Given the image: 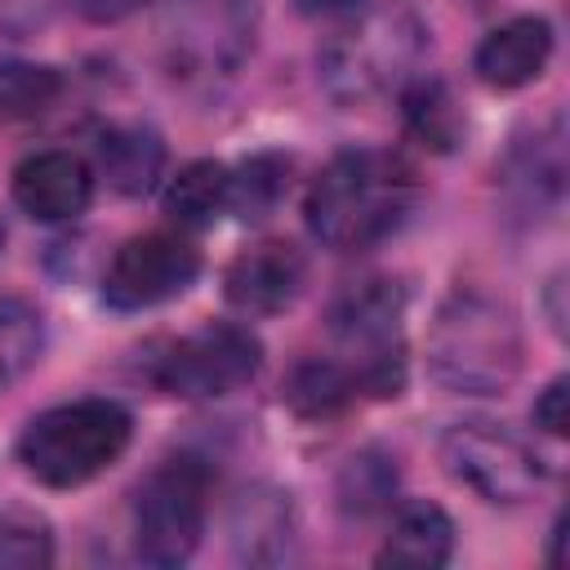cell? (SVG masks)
<instances>
[{
	"mask_svg": "<svg viewBox=\"0 0 570 570\" xmlns=\"http://www.w3.org/2000/svg\"><path fill=\"white\" fill-rule=\"evenodd\" d=\"M94 174L76 151H36L13 169V200L40 223H71L89 209Z\"/></svg>",
	"mask_w": 570,
	"mask_h": 570,
	"instance_id": "cell-13",
	"label": "cell"
},
{
	"mask_svg": "<svg viewBox=\"0 0 570 570\" xmlns=\"http://www.w3.org/2000/svg\"><path fill=\"white\" fill-rule=\"evenodd\" d=\"M441 463L459 485H468L485 503H521L548 481L543 459L521 436H512L499 423H481V419L445 428Z\"/></svg>",
	"mask_w": 570,
	"mask_h": 570,
	"instance_id": "cell-9",
	"label": "cell"
},
{
	"mask_svg": "<svg viewBox=\"0 0 570 570\" xmlns=\"http://www.w3.org/2000/svg\"><path fill=\"white\" fill-rule=\"evenodd\" d=\"M200 272V254L187 236L174 232H142L129 236L102 276V298L116 312H142L156 303L178 298Z\"/></svg>",
	"mask_w": 570,
	"mask_h": 570,
	"instance_id": "cell-10",
	"label": "cell"
},
{
	"mask_svg": "<svg viewBox=\"0 0 570 570\" xmlns=\"http://www.w3.org/2000/svg\"><path fill=\"white\" fill-rule=\"evenodd\" d=\"M258 365H263V343L254 330L236 321H209L183 334L178 343H169L165 356H156L151 379L169 396L218 401V396L240 392L258 374Z\"/></svg>",
	"mask_w": 570,
	"mask_h": 570,
	"instance_id": "cell-8",
	"label": "cell"
},
{
	"mask_svg": "<svg viewBox=\"0 0 570 570\" xmlns=\"http://www.w3.org/2000/svg\"><path fill=\"white\" fill-rule=\"evenodd\" d=\"M289 405L307 419H321V414H334L343 405H352L361 396V383L356 374L338 361V356H316V361H303L294 374H289V387H285Z\"/></svg>",
	"mask_w": 570,
	"mask_h": 570,
	"instance_id": "cell-19",
	"label": "cell"
},
{
	"mask_svg": "<svg viewBox=\"0 0 570 570\" xmlns=\"http://www.w3.org/2000/svg\"><path fill=\"white\" fill-rule=\"evenodd\" d=\"M160 45L178 80H227L254 45V0H165Z\"/></svg>",
	"mask_w": 570,
	"mask_h": 570,
	"instance_id": "cell-7",
	"label": "cell"
},
{
	"mask_svg": "<svg viewBox=\"0 0 570 570\" xmlns=\"http://www.w3.org/2000/svg\"><path fill=\"white\" fill-rule=\"evenodd\" d=\"M53 561V534L40 517L0 521V570H36Z\"/></svg>",
	"mask_w": 570,
	"mask_h": 570,
	"instance_id": "cell-25",
	"label": "cell"
},
{
	"mask_svg": "<svg viewBox=\"0 0 570 570\" xmlns=\"http://www.w3.org/2000/svg\"><path fill=\"white\" fill-rule=\"evenodd\" d=\"M454 557V521L445 508L428 499H410L396 508L392 530L379 548V566H410V570H432Z\"/></svg>",
	"mask_w": 570,
	"mask_h": 570,
	"instance_id": "cell-16",
	"label": "cell"
},
{
	"mask_svg": "<svg viewBox=\"0 0 570 570\" xmlns=\"http://www.w3.org/2000/svg\"><path fill=\"white\" fill-rule=\"evenodd\" d=\"M209 468L191 454H174L147 472L134 494V557L156 570L191 561L209 512Z\"/></svg>",
	"mask_w": 570,
	"mask_h": 570,
	"instance_id": "cell-5",
	"label": "cell"
},
{
	"mask_svg": "<svg viewBox=\"0 0 570 570\" xmlns=\"http://www.w3.org/2000/svg\"><path fill=\"white\" fill-rule=\"evenodd\" d=\"M499 191L517 218H543L561 205L566 191V134L561 120L548 129H534V138H521L503 169H499Z\"/></svg>",
	"mask_w": 570,
	"mask_h": 570,
	"instance_id": "cell-12",
	"label": "cell"
},
{
	"mask_svg": "<svg viewBox=\"0 0 570 570\" xmlns=\"http://www.w3.org/2000/svg\"><path fill=\"white\" fill-rule=\"evenodd\" d=\"M396 494V468L383 450H361L338 472V508L347 517H370L387 508Z\"/></svg>",
	"mask_w": 570,
	"mask_h": 570,
	"instance_id": "cell-22",
	"label": "cell"
},
{
	"mask_svg": "<svg viewBox=\"0 0 570 570\" xmlns=\"http://www.w3.org/2000/svg\"><path fill=\"white\" fill-rule=\"evenodd\" d=\"M134 419L120 401L80 396L36 414L18 436V463L27 476L53 490H71L107 472L129 445Z\"/></svg>",
	"mask_w": 570,
	"mask_h": 570,
	"instance_id": "cell-4",
	"label": "cell"
},
{
	"mask_svg": "<svg viewBox=\"0 0 570 570\" xmlns=\"http://www.w3.org/2000/svg\"><path fill=\"white\" fill-rule=\"evenodd\" d=\"M58 94H62V76L53 67H36V62L0 67V120L40 116L45 107H53Z\"/></svg>",
	"mask_w": 570,
	"mask_h": 570,
	"instance_id": "cell-24",
	"label": "cell"
},
{
	"mask_svg": "<svg viewBox=\"0 0 570 570\" xmlns=\"http://www.w3.org/2000/svg\"><path fill=\"white\" fill-rule=\"evenodd\" d=\"M227 534H232L236 561H245V566H285V561H294L298 521H294L289 494L276 490V485H245L232 499Z\"/></svg>",
	"mask_w": 570,
	"mask_h": 570,
	"instance_id": "cell-14",
	"label": "cell"
},
{
	"mask_svg": "<svg viewBox=\"0 0 570 570\" xmlns=\"http://www.w3.org/2000/svg\"><path fill=\"white\" fill-rule=\"evenodd\" d=\"M401 321H405V289L387 276H370L343 289L330 307V334L338 343V356L370 396L401 392L405 379Z\"/></svg>",
	"mask_w": 570,
	"mask_h": 570,
	"instance_id": "cell-6",
	"label": "cell"
},
{
	"mask_svg": "<svg viewBox=\"0 0 570 570\" xmlns=\"http://www.w3.org/2000/svg\"><path fill=\"white\" fill-rule=\"evenodd\" d=\"M298 9L307 13V18H321V22H343V18H352L356 9H365V0H298Z\"/></svg>",
	"mask_w": 570,
	"mask_h": 570,
	"instance_id": "cell-27",
	"label": "cell"
},
{
	"mask_svg": "<svg viewBox=\"0 0 570 570\" xmlns=\"http://www.w3.org/2000/svg\"><path fill=\"white\" fill-rule=\"evenodd\" d=\"M414 205H419L414 165L383 147H356L334 156L316 174L303 200V218L325 249L356 254L401 232Z\"/></svg>",
	"mask_w": 570,
	"mask_h": 570,
	"instance_id": "cell-1",
	"label": "cell"
},
{
	"mask_svg": "<svg viewBox=\"0 0 570 570\" xmlns=\"http://www.w3.org/2000/svg\"><path fill=\"white\" fill-rule=\"evenodd\" d=\"M45 347V321L27 298H0V392H9Z\"/></svg>",
	"mask_w": 570,
	"mask_h": 570,
	"instance_id": "cell-21",
	"label": "cell"
},
{
	"mask_svg": "<svg viewBox=\"0 0 570 570\" xmlns=\"http://www.w3.org/2000/svg\"><path fill=\"white\" fill-rule=\"evenodd\" d=\"M289 187V160L285 156H249L236 174H232V191H227V209H236L245 223L267 218L276 209V200Z\"/></svg>",
	"mask_w": 570,
	"mask_h": 570,
	"instance_id": "cell-23",
	"label": "cell"
},
{
	"mask_svg": "<svg viewBox=\"0 0 570 570\" xmlns=\"http://www.w3.org/2000/svg\"><path fill=\"white\" fill-rule=\"evenodd\" d=\"M232 169L218 160H191L183 165L165 187V214L178 227H209L227 209Z\"/></svg>",
	"mask_w": 570,
	"mask_h": 570,
	"instance_id": "cell-18",
	"label": "cell"
},
{
	"mask_svg": "<svg viewBox=\"0 0 570 570\" xmlns=\"http://www.w3.org/2000/svg\"><path fill=\"white\" fill-rule=\"evenodd\" d=\"M98 169L120 196H142L165 169V142L147 125H116L98 138Z\"/></svg>",
	"mask_w": 570,
	"mask_h": 570,
	"instance_id": "cell-17",
	"label": "cell"
},
{
	"mask_svg": "<svg viewBox=\"0 0 570 570\" xmlns=\"http://www.w3.org/2000/svg\"><path fill=\"white\" fill-rule=\"evenodd\" d=\"M307 281V263L289 240H258L232 258L223 276V294L245 316H276L285 312Z\"/></svg>",
	"mask_w": 570,
	"mask_h": 570,
	"instance_id": "cell-11",
	"label": "cell"
},
{
	"mask_svg": "<svg viewBox=\"0 0 570 570\" xmlns=\"http://www.w3.org/2000/svg\"><path fill=\"white\" fill-rule=\"evenodd\" d=\"M428 45L423 22L396 0H365L321 45V80L338 102H370L414 71Z\"/></svg>",
	"mask_w": 570,
	"mask_h": 570,
	"instance_id": "cell-3",
	"label": "cell"
},
{
	"mask_svg": "<svg viewBox=\"0 0 570 570\" xmlns=\"http://www.w3.org/2000/svg\"><path fill=\"white\" fill-rule=\"evenodd\" d=\"M80 4V13L89 18V22H120V18H129L142 0H76Z\"/></svg>",
	"mask_w": 570,
	"mask_h": 570,
	"instance_id": "cell-28",
	"label": "cell"
},
{
	"mask_svg": "<svg viewBox=\"0 0 570 570\" xmlns=\"http://www.w3.org/2000/svg\"><path fill=\"white\" fill-rule=\"evenodd\" d=\"M428 370L445 392L490 396L521 374L517 312L485 289H454L428 330Z\"/></svg>",
	"mask_w": 570,
	"mask_h": 570,
	"instance_id": "cell-2",
	"label": "cell"
},
{
	"mask_svg": "<svg viewBox=\"0 0 570 570\" xmlns=\"http://www.w3.org/2000/svg\"><path fill=\"white\" fill-rule=\"evenodd\" d=\"M566 401H570V383H566V379H552V383L539 392V401L530 405V423L543 428L548 436H566V432H570V410H566Z\"/></svg>",
	"mask_w": 570,
	"mask_h": 570,
	"instance_id": "cell-26",
	"label": "cell"
},
{
	"mask_svg": "<svg viewBox=\"0 0 570 570\" xmlns=\"http://www.w3.org/2000/svg\"><path fill=\"white\" fill-rule=\"evenodd\" d=\"M0 245H4V227H0Z\"/></svg>",
	"mask_w": 570,
	"mask_h": 570,
	"instance_id": "cell-29",
	"label": "cell"
},
{
	"mask_svg": "<svg viewBox=\"0 0 570 570\" xmlns=\"http://www.w3.org/2000/svg\"><path fill=\"white\" fill-rule=\"evenodd\" d=\"M552 58V27L539 13H521L499 22L472 53V71L490 89H521L543 76Z\"/></svg>",
	"mask_w": 570,
	"mask_h": 570,
	"instance_id": "cell-15",
	"label": "cell"
},
{
	"mask_svg": "<svg viewBox=\"0 0 570 570\" xmlns=\"http://www.w3.org/2000/svg\"><path fill=\"white\" fill-rule=\"evenodd\" d=\"M401 111H405V129L432 147V151H450L463 134L459 107L450 98V89L441 80H410L401 85Z\"/></svg>",
	"mask_w": 570,
	"mask_h": 570,
	"instance_id": "cell-20",
	"label": "cell"
}]
</instances>
